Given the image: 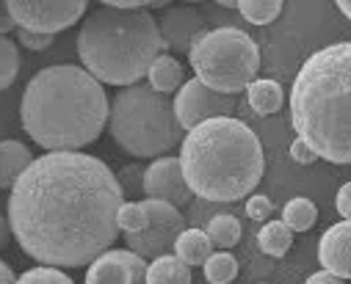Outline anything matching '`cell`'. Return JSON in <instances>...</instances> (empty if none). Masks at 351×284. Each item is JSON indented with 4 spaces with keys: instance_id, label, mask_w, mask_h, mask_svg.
Returning <instances> with one entry per match:
<instances>
[{
    "instance_id": "12",
    "label": "cell",
    "mask_w": 351,
    "mask_h": 284,
    "mask_svg": "<svg viewBox=\"0 0 351 284\" xmlns=\"http://www.w3.org/2000/svg\"><path fill=\"white\" fill-rule=\"evenodd\" d=\"M147 265L130 248H108L89 265L86 284H147Z\"/></svg>"
},
{
    "instance_id": "30",
    "label": "cell",
    "mask_w": 351,
    "mask_h": 284,
    "mask_svg": "<svg viewBox=\"0 0 351 284\" xmlns=\"http://www.w3.org/2000/svg\"><path fill=\"white\" fill-rule=\"evenodd\" d=\"M17 39H20L23 47L39 53V50H47L56 36H53V34H39V31H25V28H20V31H17Z\"/></svg>"
},
{
    "instance_id": "33",
    "label": "cell",
    "mask_w": 351,
    "mask_h": 284,
    "mask_svg": "<svg viewBox=\"0 0 351 284\" xmlns=\"http://www.w3.org/2000/svg\"><path fill=\"white\" fill-rule=\"evenodd\" d=\"M100 3L111 9H144V6L158 3V0H100Z\"/></svg>"
},
{
    "instance_id": "40",
    "label": "cell",
    "mask_w": 351,
    "mask_h": 284,
    "mask_svg": "<svg viewBox=\"0 0 351 284\" xmlns=\"http://www.w3.org/2000/svg\"><path fill=\"white\" fill-rule=\"evenodd\" d=\"M183 3H202V0H183Z\"/></svg>"
},
{
    "instance_id": "26",
    "label": "cell",
    "mask_w": 351,
    "mask_h": 284,
    "mask_svg": "<svg viewBox=\"0 0 351 284\" xmlns=\"http://www.w3.org/2000/svg\"><path fill=\"white\" fill-rule=\"evenodd\" d=\"M117 224L122 232H141L149 224V216L141 202H125L117 213Z\"/></svg>"
},
{
    "instance_id": "29",
    "label": "cell",
    "mask_w": 351,
    "mask_h": 284,
    "mask_svg": "<svg viewBox=\"0 0 351 284\" xmlns=\"http://www.w3.org/2000/svg\"><path fill=\"white\" fill-rule=\"evenodd\" d=\"M271 213H274V205H271L269 196L249 194V199H246V216L252 221H266V218H271Z\"/></svg>"
},
{
    "instance_id": "13",
    "label": "cell",
    "mask_w": 351,
    "mask_h": 284,
    "mask_svg": "<svg viewBox=\"0 0 351 284\" xmlns=\"http://www.w3.org/2000/svg\"><path fill=\"white\" fill-rule=\"evenodd\" d=\"M158 28H160V39H163L166 50L186 53V55L194 47V42L208 31L202 14L197 9H191V6H174V9L163 12Z\"/></svg>"
},
{
    "instance_id": "38",
    "label": "cell",
    "mask_w": 351,
    "mask_h": 284,
    "mask_svg": "<svg viewBox=\"0 0 351 284\" xmlns=\"http://www.w3.org/2000/svg\"><path fill=\"white\" fill-rule=\"evenodd\" d=\"M335 3H337V9L351 20V0H335Z\"/></svg>"
},
{
    "instance_id": "23",
    "label": "cell",
    "mask_w": 351,
    "mask_h": 284,
    "mask_svg": "<svg viewBox=\"0 0 351 284\" xmlns=\"http://www.w3.org/2000/svg\"><path fill=\"white\" fill-rule=\"evenodd\" d=\"M282 221H285L293 232H307V229L318 221V210H315V205H313L310 199L296 196V199H291V202L285 205V210H282Z\"/></svg>"
},
{
    "instance_id": "18",
    "label": "cell",
    "mask_w": 351,
    "mask_h": 284,
    "mask_svg": "<svg viewBox=\"0 0 351 284\" xmlns=\"http://www.w3.org/2000/svg\"><path fill=\"white\" fill-rule=\"evenodd\" d=\"M147 80H149V86L155 91L171 94V91H178L186 83V72H183V66L178 64V58H174V55H163L160 53L152 61V66L147 69Z\"/></svg>"
},
{
    "instance_id": "14",
    "label": "cell",
    "mask_w": 351,
    "mask_h": 284,
    "mask_svg": "<svg viewBox=\"0 0 351 284\" xmlns=\"http://www.w3.org/2000/svg\"><path fill=\"white\" fill-rule=\"evenodd\" d=\"M318 259L324 270L340 279H351V221L332 224L318 243Z\"/></svg>"
},
{
    "instance_id": "4",
    "label": "cell",
    "mask_w": 351,
    "mask_h": 284,
    "mask_svg": "<svg viewBox=\"0 0 351 284\" xmlns=\"http://www.w3.org/2000/svg\"><path fill=\"white\" fill-rule=\"evenodd\" d=\"M183 177L197 199L238 202L263 179L266 157L254 130L232 116L199 122L180 144Z\"/></svg>"
},
{
    "instance_id": "17",
    "label": "cell",
    "mask_w": 351,
    "mask_h": 284,
    "mask_svg": "<svg viewBox=\"0 0 351 284\" xmlns=\"http://www.w3.org/2000/svg\"><path fill=\"white\" fill-rule=\"evenodd\" d=\"M246 100L252 105L254 114L260 116H269V114H277L285 103V91L277 80H266V77H260V80H252L246 86Z\"/></svg>"
},
{
    "instance_id": "19",
    "label": "cell",
    "mask_w": 351,
    "mask_h": 284,
    "mask_svg": "<svg viewBox=\"0 0 351 284\" xmlns=\"http://www.w3.org/2000/svg\"><path fill=\"white\" fill-rule=\"evenodd\" d=\"M147 284H191V268L178 254L155 257L147 265Z\"/></svg>"
},
{
    "instance_id": "39",
    "label": "cell",
    "mask_w": 351,
    "mask_h": 284,
    "mask_svg": "<svg viewBox=\"0 0 351 284\" xmlns=\"http://www.w3.org/2000/svg\"><path fill=\"white\" fill-rule=\"evenodd\" d=\"M219 6H224V9H235L238 6V0H216Z\"/></svg>"
},
{
    "instance_id": "8",
    "label": "cell",
    "mask_w": 351,
    "mask_h": 284,
    "mask_svg": "<svg viewBox=\"0 0 351 284\" xmlns=\"http://www.w3.org/2000/svg\"><path fill=\"white\" fill-rule=\"evenodd\" d=\"M141 205H144V210L149 216V224L141 232H128L125 235L128 248L136 251L144 259H155V257L171 254L180 232L186 229L183 213L174 205L160 202V199H144Z\"/></svg>"
},
{
    "instance_id": "28",
    "label": "cell",
    "mask_w": 351,
    "mask_h": 284,
    "mask_svg": "<svg viewBox=\"0 0 351 284\" xmlns=\"http://www.w3.org/2000/svg\"><path fill=\"white\" fill-rule=\"evenodd\" d=\"M227 207L221 205V202H208V199H197L194 205H191V210H189V221H191V227H197V229H205L208 224H210V218H216L219 213H224Z\"/></svg>"
},
{
    "instance_id": "1",
    "label": "cell",
    "mask_w": 351,
    "mask_h": 284,
    "mask_svg": "<svg viewBox=\"0 0 351 284\" xmlns=\"http://www.w3.org/2000/svg\"><path fill=\"white\" fill-rule=\"evenodd\" d=\"M125 188L86 152H45L9 194V224L20 248L39 265H92L119 237Z\"/></svg>"
},
{
    "instance_id": "36",
    "label": "cell",
    "mask_w": 351,
    "mask_h": 284,
    "mask_svg": "<svg viewBox=\"0 0 351 284\" xmlns=\"http://www.w3.org/2000/svg\"><path fill=\"white\" fill-rule=\"evenodd\" d=\"M0 284H17V276H14V270L0 259Z\"/></svg>"
},
{
    "instance_id": "10",
    "label": "cell",
    "mask_w": 351,
    "mask_h": 284,
    "mask_svg": "<svg viewBox=\"0 0 351 284\" xmlns=\"http://www.w3.org/2000/svg\"><path fill=\"white\" fill-rule=\"evenodd\" d=\"M174 114L183 130H194L199 122H208L213 116H230L235 108V94H221L208 88L202 80H186L171 100Z\"/></svg>"
},
{
    "instance_id": "7",
    "label": "cell",
    "mask_w": 351,
    "mask_h": 284,
    "mask_svg": "<svg viewBox=\"0 0 351 284\" xmlns=\"http://www.w3.org/2000/svg\"><path fill=\"white\" fill-rule=\"evenodd\" d=\"M189 64L208 88L221 94L243 91L260 69V50L241 28L205 31L189 50Z\"/></svg>"
},
{
    "instance_id": "16",
    "label": "cell",
    "mask_w": 351,
    "mask_h": 284,
    "mask_svg": "<svg viewBox=\"0 0 351 284\" xmlns=\"http://www.w3.org/2000/svg\"><path fill=\"white\" fill-rule=\"evenodd\" d=\"M174 254L178 259H183L189 268H197V265H205L208 257L213 254V243L208 237L205 229H197V227H186L174 243Z\"/></svg>"
},
{
    "instance_id": "32",
    "label": "cell",
    "mask_w": 351,
    "mask_h": 284,
    "mask_svg": "<svg viewBox=\"0 0 351 284\" xmlns=\"http://www.w3.org/2000/svg\"><path fill=\"white\" fill-rule=\"evenodd\" d=\"M335 207H337V213H340L346 221H351V182H346V185L340 188V191H337Z\"/></svg>"
},
{
    "instance_id": "25",
    "label": "cell",
    "mask_w": 351,
    "mask_h": 284,
    "mask_svg": "<svg viewBox=\"0 0 351 284\" xmlns=\"http://www.w3.org/2000/svg\"><path fill=\"white\" fill-rule=\"evenodd\" d=\"M20 75V50L9 36H0V91L14 86Z\"/></svg>"
},
{
    "instance_id": "15",
    "label": "cell",
    "mask_w": 351,
    "mask_h": 284,
    "mask_svg": "<svg viewBox=\"0 0 351 284\" xmlns=\"http://www.w3.org/2000/svg\"><path fill=\"white\" fill-rule=\"evenodd\" d=\"M31 163H34V155L23 141H14V138L0 141V188L12 191L14 182L23 177V171Z\"/></svg>"
},
{
    "instance_id": "9",
    "label": "cell",
    "mask_w": 351,
    "mask_h": 284,
    "mask_svg": "<svg viewBox=\"0 0 351 284\" xmlns=\"http://www.w3.org/2000/svg\"><path fill=\"white\" fill-rule=\"evenodd\" d=\"M86 3L89 0H6V14L17 28L56 36L83 17Z\"/></svg>"
},
{
    "instance_id": "34",
    "label": "cell",
    "mask_w": 351,
    "mask_h": 284,
    "mask_svg": "<svg viewBox=\"0 0 351 284\" xmlns=\"http://www.w3.org/2000/svg\"><path fill=\"white\" fill-rule=\"evenodd\" d=\"M304 284H343V279H340V276H332L329 270H318V273H313Z\"/></svg>"
},
{
    "instance_id": "35",
    "label": "cell",
    "mask_w": 351,
    "mask_h": 284,
    "mask_svg": "<svg viewBox=\"0 0 351 284\" xmlns=\"http://www.w3.org/2000/svg\"><path fill=\"white\" fill-rule=\"evenodd\" d=\"M12 224H9V216H0V248H6L9 240H12Z\"/></svg>"
},
{
    "instance_id": "11",
    "label": "cell",
    "mask_w": 351,
    "mask_h": 284,
    "mask_svg": "<svg viewBox=\"0 0 351 284\" xmlns=\"http://www.w3.org/2000/svg\"><path fill=\"white\" fill-rule=\"evenodd\" d=\"M141 191L147 194V199H160L169 202L174 207H183L191 202V188L183 177V166L178 157H155L141 177Z\"/></svg>"
},
{
    "instance_id": "24",
    "label": "cell",
    "mask_w": 351,
    "mask_h": 284,
    "mask_svg": "<svg viewBox=\"0 0 351 284\" xmlns=\"http://www.w3.org/2000/svg\"><path fill=\"white\" fill-rule=\"evenodd\" d=\"M202 268H205V279L210 284H230L238 276V259L232 254H227L224 248L213 251Z\"/></svg>"
},
{
    "instance_id": "21",
    "label": "cell",
    "mask_w": 351,
    "mask_h": 284,
    "mask_svg": "<svg viewBox=\"0 0 351 284\" xmlns=\"http://www.w3.org/2000/svg\"><path fill=\"white\" fill-rule=\"evenodd\" d=\"M213 248H232L241 240V221L232 213H219L216 218H210V224L205 227Z\"/></svg>"
},
{
    "instance_id": "3",
    "label": "cell",
    "mask_w": 351,
    "mask_h": 284,
    "mask_svg": "<svg viewBox=\"0 0 351 284\" xmlns=\"http://www.w3.org/2000/svg\"><path fill=\"white\" fill-rule=\"evenodd\" d=\"M291 122L318 157L351 166V42L313 53L291 88Z\"/></svg>"
},
{
    "instance_id": "5",
    "label": "cell",
    "mask_w": 351,
    "mask_h": 284,
    "mask_svg": "<svg viewBox=\"0 0 351 284\" xmlns=\"http://www.w3.org/2000/svg\"><path fill=\"white\" fill-rule=\"evenodd\" d=\"M163 39L155 17L141 9L103 6L83 20L77 34V58L100 83L136 86L160 55Z\"/></svg>"
},
{
    "instance_id": "2",
    "label": "cell",
    "mask_w": 351,
    "mask_h": 284,
    "mask_svg": "<svg viewBox=\"0 0 351 284\" xmlns=\"http://www.w3.org/2000/svg\"><path fill=\"white\" fill-rule=\"evenodd\" d=\"M103 83L83 66L56 64L39 69L23 94V130L47 152H80L108 125Z\"/></svg>"
},
{
    "instance_id": "27",
    "label": "cell",
    "mask_w": 351,
    "mask_h": 284,
    "mask_svg": "<svg viewBox=\"0 0 351 284\" xmlns=\"http://www.w3.org/2000/svg\"><path fill=\"white\" fill-rule=\"evenodd\" d=\"M17 284H75V281L53 265H39V268H31L23 276H17Z\"/></svg>"
},
{
    "instance_id": "6",
    "label": "cell",
    "mask_w": 351,
    "mask_h": 284,
    "mask_svg": "<svg viewBox=\"0 0 351 284\" xmlns=\"http://www.w3.org/2000/svg\"><path fill=\"white\" fill-rule=\"evenodd\" d=\"M108 130L114 144L133 157H163L183 144V127L171 100L149 83L125 86L117 94L108 108Z\"/></svg>"
},
{
    "instance_id": "20",
    "label": "cell",
    "mask_w": 351,
    "mask_h": 284,
    "mask_svg": "<svg viewBox=\"0 0 351 284\" xmlns=\"http://www.w3.org/2000/svg\"><path fill=\"white\" fill-rule=\"evenodd\" d=\"M257 243H260V248L266 251L269 257H277L280 259L293 246V229L285 221H269L266 227L257 232Z\"/></svg>"
},
{
    "instance_id": "37",
    "label": "cell",
    "mask_w": 351,
    "mask_h": 284,
    "mask_svg": "<svg viewBox=\"0 0 351 284\" xmlns=\"http://www.w3.org/2000/svg\"><path fill=\"white\" fill-rule=\"evenodd\" d=\"M17 28V23L9 17V14H0V36H3V34H12Z\"/></svg>"
},
{
    "instance_id": "22",
    "label": "cell",
    "mask_w": 351,
    "mask_h": 284,
    "mask_svg": "<svg viewBox=\"0 0 351 284\" xmlns=\"http://www.w3.org/2000/svg\"><path fill=\"white\" fill-rule=\"evenodd\" d=\"M235 9L252 25H269V23H274L280 17L282 0H238Z\"/></svg>"
},
{
    "instance_id": "31",
    "label": "cell",
    "mask_w": 351,
    "mask_h": 284,
    "mask_svg": "<svg viewBox=\"0 0 351 284\" xmlns=\"http://www.w3.org/2000/svg\"><path fill=\"white\" fill-rule=\"evenodd\" d=\"M291 160H296V163H302V166H310V163L318 160V155H315V149H313L310 144H304L302 138H296V141L291 144Z\"/></svg>"
}]
</instances>
